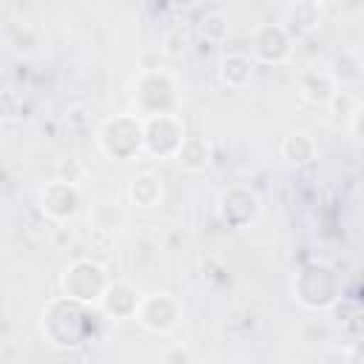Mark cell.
I'll use <instances>...</instances> for the list:
<instances>
[{"label": "cell", "instance_id": "ba28073f", "mask_svg": "<svg viewBox=\"0 0 364 364\" xmlns=\"http://www.w3.org/2000/svg\"><path fill=\"white\" fill-rule=\"evenodd\" d=\"M219 219L230 228H245L247 222H253L259 216V196L250 188L233 185L228 191H222L219 202H216Z\"/></svg>", "mask_w": 364, "mask_h": 364}, {"label": "cell", "instance_id": "9a60e30c", "mask_svg": "<svg viewBox=\"0 0 364 364\" xmlns=\"http://www.w3.org/2000/svg\"><path fill=\"white\" fill-rule=\"evenodd\" d=\"M128 199L136 208H154V205H159V199H162V179L156 173H151V171L136 173L131 179V185H128Z\"/></svg>", "mask_w": 364, "mask_h": 364}, {"label": "cell", "instance_id": "ac0fdd59", "mask_svg": "<svg viewBox=\"0 0 364 364\" xmlns=\"http://www.w3.org/2000/svg\"><path fill=\"white\" fill-rule=\"evenodd\" d=\"M199 23H202L199 31H202L205 40H210V43H222V40H225V34H228V20H225L219 11L205 14Z\"/></svg>", "mask_w": 364, "mask_h": 364}, {"label": "cell", "instance_id": "52a82bcc", "mask_svg": "<svg viewBox=\"0 0 364 364\" xmlns=\"http://www.w3.org/2000/svg\"><path fill=\"white\" fill-rule=\"evenodd\" d=\"M250 51L253 63L259 60L267 65H279L293 54V37L282 23H259L250 34Z\"/></svg>", "mask_w": 364, "mask_h": 364}, {"label": "cell", "instance_id": "3957f363", "mask_svg": "<svg viewBox=\"0 0 364 364\" xmlns=\"http://www.w3.org/2000/svg\"><path fill=\"white\" fill-rule=\"evenodd\" d=\"M293 293H296V299L304 307H310V310H327V307H333L338 301L341 284H338V276H336L333 267H327L321 262H313V264H304L296 273Z\"/></svg>", "mask_w": 364, "mask_h": 364}, {"label": "cell", "instance_id": "277c9868", "mask_svg": "<svg viewBox=\"0 0 364 364\" xmlns=\"http://www.w3.org/2000/svg\"><path fill=\"white\" fill-rule=\"evenodd\" d=\"M97 139L105 156L125 162L142 151V119L136 114H117L100 125Z\"/></svg>", "mask_w": 364, "mask_h": 364}, {"label": "cell", "instance_id": "4fadbf2b", "mask_svg": "<svg viewBox=\"0 0 364 364\" xmlns=\"http://www.w3.org/2000/svg\"><path fill=\"white\" fill-rule=\"evenodd\" d=\"M176 165L188 173H199L210 165V142L205 136H185L179 151L173 154Z\"/></svg>", "mask_w": 364, "mask_h": 364}, {"label": "cell", "instance_id": "5bb4252c", "mask_svg": "<svg viewBox=\"0 0 364 364\" xmlns=\"http://www.w3.org/2000/svg\"><path fill=\"white\" fill-rule=\"evenodd\" d=\"M327 74H330V80L336 82V88H347V91H353L358 82H361V57L355 54V51H350V48H344L336 60H333V65L327 68Z\"/></svg>", "mask_w": 364, "mask_h": 364}, {"label": "cell", "instance_id": "7c38bea8", "mask_svg": "<svg viewBox=\"0 0 364 364\" xmlns=\"http://www.w3.org/2000/svg\"><path fill=\"white\" fill-rule=\"evenodd\" d=\"M256 74V63L250 54H242V51H228L219 57V80L222 85L228 88H245L250 85Z\"/></svg>", "mask_w": 364, "mask_h": 364}, {"label": "cell", "instance_id": "e0dca14e", "mask_svg": "<svg viewBox=\"0 0 364 364\" xmlns=\"http://www.w3.org/2000/svg\"><path fill=\"white\" fill-rule=\"evenodd\" d=\"M282 156L293 165H307L316 159V139L307 131H290L282 139Z\"/></svg>", "mask_w": 364, "mask_h": 364}, {"label": "cell", "instance_id": "30bf717a", "mask_svg": "<svg viewBox=\"0 0 364 364\" xmlns=\"http://www.w3.org/2000/svg\"><path fill=\"white\" fill-rule=\"evenodd\" d=\"M139 299L142 296H139V290L134 284L117 279V282H108V287H105V293L100 299V307L114 318H134V313L139 307Z\"/></svg>", "mask_w": 364, "mask_h": 364}, {"label": "cell", "instance_id": "44dd1931", "mask_svg": "<svg viewBox=\"0 0 364 364\" xmlns=\"http://www.w3.org/2000/svg\"><path fill=\"white\" fill-rule=\"evenodd\" d=\"M344 364H361V347L358 344H353L350 347V355H347V361Z\"/></svg>", "mask_w": 364, "mask_h": 364}, {"label": "cell", "instance_id": "5b68a950", "mask_svg": "<svg viewBox=\"0 0 364 364\" xmlns=\"http://www.w3.org/2000/svg\"><path fill=\"white\" fill-rule=\"evenodd\" d=\"M185 139V125L176 114H159V117H148L142 119V151L165 159L179 151Z\"/></svg>", "mask_w": 364, "mask_h": 364}, {"label": "cell", "instance_id": "8fae6325", "mask_svg": "<svg viewBox=\"0 0 364 364\" xmlns=\"http://www.w3.org/2000/svg\"><path fill=\"white\" fill-rule=\"evenodd\" d=\"M321 23V6L313 3V0H301V3H290L284 9V20L282 26L287 28V34L296 40V37H304L310 31H316Z\"/></svg>", "mask_w": 364, "mask_h": 364}, {"label": "cell", "instance_id": "8992f818", "mask_svg": "<svg viewBox=\"0 0 364 364\" xmlns=\"http://www.w3.org/2000/svg\"><path fill=\"white\" fill-rule=\"evenodd\" d=\"M134 318H136L145 330L162 336V333H171V330L179 324L182 307H179V301H176L171 293H148V296L139 299V307H136Z\"/></svg>", "mask_w": 364, "mask_h": 364}, {"label": "cell", "instance_id": "7a4b0ae2", "mask_svg": "<svg viewBox=\"0 0 364 364\" xmlns=\"http://www.w3.org/2000/svg\"><path fill=\"white\" fill-rule=\"evenodd\" d=\"M134 105H136V117L148 119V117H159V114H173L176 105V82L171 74L159 71V68H148L139 74V80L134 82Z\"/></svg>", "mask_w": 364, "mask_h": 364}, {"label": "cell", "instance_id": "2e32d148", "mask_svg": "<svg viewBox=\"0 0 364 364\" xmlns=\"http://www.w3.org/2000/svg\"><path fill=\"white\" fill-rule=\"evenodd\" d=\"M299 88H301V97L313 105H327L330 97L336 94V82L330 80L327 71H304Z\"/></svg>", "mask_w": 364, "mask_h": 364}, {"label": "cell", "instance_id": "9c48e42d", "mask_svg": "<svg viewBox=\"0 0 364 364\" xmlns=\"http://www.w3.org/2000/svg\"><path fill=\"white\" fill-rule=\"evenodd\" d=\"M40 208L46 216L63 222V219H71L77 210H80V191L74 182H65V179H54L48 182L43 191H40Z\"/></svg>", "mask_w": 364, "mask_h": 364}, {"label": "cell", "instance_id": "d6986e66", "mask_svg": "<svg viewBox=\"0 0 364 364\" xmlns=\"http://www.w3.org/2000/svg\"><path fill=\"white\" fill-rule=\"evenodd\" d=\"M188 43H191V34H188V28H185L182 23L171 26V31H168V34H165V40H162V46H165V54H171V57L182 54V51L188 48Z\"/></svg>", "mask_w": 364, "mask_h": 364}, {"label": "cell", "instance_id": "ffe728a7", "mask_svg": "<svg viewBox=\"0 0 364 364\" xmlns=\"http://www.w3.org/2000/svg\"><path fill=\"white\" fill-rule=\"evenodd\" d=\"M162 361H165V364H191V353L176 344V347H168V350L162 353Z\"/></svg>", "mask_w": 364, "mask_h": 364}, {"label": "cell", "instance_id": "6da1fadb", "mask_svg": "<svg viewBox=\"0 0 364 364\" xmlns=\"http://www.w3.org/2000/svg\"><path fill=\"white\" fill-rule=\"evenodd\" d=\"M108 282L111 279H108V273L100 262L77 259L65 267V273L60 279V287H63V299H68L80 307H88V304H100Z\"/></svg>", "mask_w": 364, "mask_h": 364}]
</instances>
